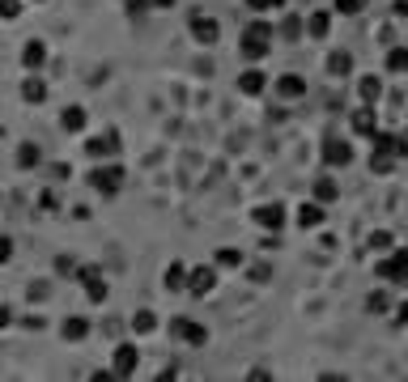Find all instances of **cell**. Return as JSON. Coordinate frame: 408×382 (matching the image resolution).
Here are the masks:
<instances>
[{
  "label": "cell",
  "instance_id": "5b68a950",
  "mask_svg": "<svg viewBox=\"0 0 408 382\" xmlns=\"http://www.w3.org/2000/svg\"><path fill=\"white\" fill-rule=\"evenodd\" d=\"M323 161H328V166H349V161H353V149H349V140H340V136H328V140H323Z\"/></svg>",
  "mask_w": 408,
  "mask_h": 382
},
{
  "label": "cell",
  "instance_id": "f1b7e54d",
  "mask_svg": "<svg viewBox=\"0 0 408 382\" xmlns=\"http://www.w3.org/2000/svg\"><path fill=\"white\" fill-rule=\"evenodd\" d=\"M395 323H408V302H400V310H395Z\"/></svg>",
  "mask_w": 408,
  "mask_h": 382
},
{
  "label": "cell",
  "instance_id": "3957f363",
  "mask_svg": "<svg viewBox=\"0 0 408 382\" xmlns=\"http://www.w3.org/2000/svg\"><path fill=\"white\" fill-rule=\"evenodd\" d=\"M374 272H379L383 281H391V285H395V281H408V247H404V251H391V259H379Z\"/></svg>",
  "mask_w": 408,
  "mask_h": 382
},
{
  "label": "cell",
  "instance_id": "d4e9b609",
  "mask_svg": "<svg viewBox=\"0 0 408 382\" xmlns=\"http://www.w3.org/2000/svg\"><path fill=\"white\" fill-rule=\"evenodd\" d=\"M387 247H391V234H383V230L370 234V251H387Z\"/></svg>",
  "mask_w": 408,
  "mask_h": 382
},
{
  "label": "cell",
  "instance_id": "e0dca14e",
  "mask_svg": "<svg viewBox=\"0 0 408 382\" xmlns=\"http://www.w3.org/2000/svg\"><path fill=\"white\" fill-rule=\"evenodd\" d=\"M336 191H340V187L332 183V175H323V179H315V200H319V204H328V200H336Z\"/></svg>",
  "mask_w": 408,
  "mask_h": 382
},
{
  "label": "cell",
  "instance_id": "7402d4cb",
  "mask_svg": "<svg viewBox=\"0 0 408 382\" xmlns=\"http://www.w3.org/2000/svg\"><path fill=\"white\" fill-rule=\"evenodd\" d=\"M251 13H272V9H285V0H247Z\"/></svg>",
  "mask_w": 408,
  "mask_h": 382
},
{
  "label": "cell",
  "instance_id": "5bb4252c",
  "mask_svg": "<svg viewBox=\"0 0 408 382\" xmlns=\"http://www.w3.org/2000/svg\"><path fill=\"white\" fill-rule=\"evenodd\" d=\"M328 73L332 77H349L353 73V56H349V51H332V56H328Z\"/></svg>",
  "mask_w": 408,
  "mask_h": 382
},
{
  "label": "cell",
  "instance_id": "8fae6325",
  "mask_svg": "<svg viewBox=\"0 0 408 382\" xmlns=\"http://www.w3.org/2000/svg\"><path fill=\"white\" fill-rule=\"evenodd\" d=\"M277 94L281 98H302L306 94V81L298 73H285V77H277Z\"/></svg>",
  "mask_w": 408,
  "mask_h": 382
},
{
  "label": "cell",
  "instance_id": "277c9868",
  "mask_svg": "<svg viewBox=\"0 0 408 382\" xmlns=\"http://www.w3.org/2000/svg\"><path fill=\"white\" fill-rule=\"evenodd\" d=\"M217 289V267H196L191 277H187V293L191 297H204V293H213Z\"/></svg>",
  "mask_w": 408,
  "mask_h": 382
},
{
  "label": "cell",
  "instance_id": "52a82bcc",
  "mask_svg": "<svg viewBox=\"0 0 408 382\" xmlns=\"http://www.w3.org/2000/svg\"><path fill=\"white\" fill-rule=\"evenodd\" d=\"M353 132H357V136H374V132H379V115H374L370 102H362V106L353 111Z\"/></svg>",
  "mask_w": 408,
  "mask_h": 382
},
{
  "label": "cell",
  "instance_id": "7a4b0ae2",
  "mask_svg": "<svg viewBox=\"0 0 408 382\" xmlns=\"http://www.w3.org/2000/svg\"><path fill=\"white\" fill-rule=\"evenodd\" d=\"M285 216H289V212H285V204H277V200H272V204H255V208H251V221L260 226V230H272V234L285 226Z\"/></svg>",
  "mask_w": 408,
  "mask_h": 382
},
{
  "label": "cell",
  "instance_id": "603a6c76",
  "mask_svg": "<svg viewBox=\"0 0 408 382\" xmlns=\"http://www.w3.org/2000/svg\"><path fill=\"white\" fill-rule=\"evenodd\" d=\"M132 327H136V332H153L158 323H153V314H149V310H140V314L132 318Z\"/></svg>",
  "mask_w": 408,
  "mask_h": 382
},
{
  "label": "cell",
  "instance_id": "83f0119b",
  "mask_svg": "<svg viewBox=\"0 0 408 382\" xmlns=\"http://www.w3.org/2000/svg\"><path fill=\"white\" fill-rule=\"evenodd\" d=\"M395 140H400V157H408V128H404V132H400Z\"/></svg>",
  "mask_w": 408,
  "mask_h": 382
},
{
  "label": "cell",
  "instance_id": "44dd1931",
  "mask_svg": "<svg viewBox=\"0 0 408 382\" xmlns=\"http://www.w3.org/2000/svg\"><path fill=\"white\" fill-rule=\"evenodd\" d=\"M166 289H187V272H183V263H175V267L166 272Z\"/></svg>",
  "mask_w": 408,
  "mask_h": 382
},
{
  "label": "cell",
  "instance_id": "30bf717a",
  "mask_svg": "<svg viewBox=\"0 0 408 382\" xmlns=\"http://www.w3.org/2000/svg\"><path fill=\"white\" fill-rule=\"evenodd\" d=\"M328 30H332V13L328 9H315L311 17H306V34L311 38H328Z\"/></svg>",
  "mask_w": 408,
  "mask_h": 382
},
{
  "label": "cell",
  "instance_id": "6da1fadb",
  "mask_svg": "<svg viewBox=\"0 0 408 382\" xmlns=\"http://www.w3.org/2000/svg\"><path fill=\"white\" fill-rule=\"evenodd\" d=\"M238 51L255 64V60H264L268 51H272V26L268 22H251L247 30H242V43H238Z\"/></svg>",
  "mask_w": 408,
  "mask_h": 382
},
{
  "label": "cell",
  "instance_id": "9c48e42d",
  "mask_svg": "<svg viewBox=\"0 0 408 382\" xmlns=\"http://www.w3.org/2000/svg\"><path fill=\"white\" fill-rule=\"evenodd\" d=\"M264 85H268V77H264L260 68H247V73L238 77V89H242L247 98H260V94H264Z\"/></svg>",
  "mask_w": 408,
  "mask_h": 382
},
{
  "label": "cell",
  "instance_id": "ba28073f",
  "mask_svg": "<svg viewBox=\"0 0 408 382\" xmlns=\"http://www.w3.org/2000/svg\"><path fill=\"white\" fill-rule=\"evenodd\" d=\"M170 332H175V336H183L187 344H204V340H209V327L187 323V318H175V323H170Z\"/></svg>",
  "mask_w": 408,
  "mask_h": 382
},
{
  "label": "cell",
  "instance_id": "4fadbf2b",
  "mask_svg": "<svg viewBox=\"0 0 408 382\" xmlns=\"http://www.w3.org/2000/svg\"><path fill=\"white\" fill-rule=\"evenodd\" d=\"M191 34H196L200 43L213 47V43H217V22H213V17H196V22H191Z\"/></svg>",
  "mask_w": 408,
  "mask_h": 382
},
{
  "label": "cell",
  "instance_id": "484cf974",
  "mask_svg": "<svg viewBox=\"0 0 408 382\" xmlns=\"http://www.w3.org/2000/svg\"><path fill=\"white\" fill-rule=\"evenodd\" d=\"M64 336H73V340H81V336H85V323H81V318H73V323H64Z\"/></svg>",
  "mask_w": 408,
  "mask_h": 382
},
{
  "label": "cell",
  "instance_id": "cb8c5ba5",
  "mask_svg": "<svg viewBox=\"0 0 408 382\" xmlns=\"http://www.w3.org/2000/svg\"><path fill=\"white\" fill-rule=\"evenodd\" d=\"M336 13H344V17L362 13V0H336Z\"/></svg>",
  "mask_w": 408,
  "mask_h": 382
},
{
  "label": "cell",
  "instance_id": "f546056e",
  "mask_svg": "<svg viewBox=\"0 0 408 382\" xmlns=\"http://www.w3.org/2000/svg\"><path fill=\"white\" fill-rule=\"evenodd\" d=\"M0 259H9V238H0Z\"/></svg>",
  "mask_w": 408,
  "mask_h": 382
},
{
  "label": "cell",
  "instance_id": "8992f818",
  "mask_svg": "<svg viewBox=\"0 0 408 382\" xmlns=\"http://www.w3.org/2000/svg\"><path fill=\"white\" fill-rule=\"evenodd\" d=\"M293 221H298V230H319V226H323V204H319V200H311V204H298Z\"/></svg>",
  "mask_w": 408,
  "mask_h": 382
},
{
  "label": "cell",
  "instance_id": "2e32d148",
  "mask_svg": "<svg viewBox=\"0 0 408 382\" xmlns=\"http://www.w3.org/2000/svg\"><path fill=\"white\" fill-rule=\"evenodd\" d=\"M370 170L374 175H391L395 170V153H370Z\"/></svg>",
  "mask_w": 408,
  "mask_h": 382
},
{
  "label": "cell",
  "instance_id": "7c38bea8",
  "mask_svg": "<svg viewBox=\"0 0 408 382\" xmlns=\"http://www.w3.org/2000/svg\"><path fill=\"white\" fill-rule=\"evenodd\" d=\"M357 94H362V102L374 106V102L383 98V81H379V77H357Z\"/></svg>",
  "mask_w": 408,
  "mask_h": 382
},
{
  "label": "cell",
  "instance_id": "9a60e30c",
  "mask_svg": "<svg viewBox=\"0 0 408 382\" xmlns=\"http://www.w3.org/2000/svg\"><path fill=\"white\" fill-rule=\"evenodd\" d=\"M115 369H119V374H132V369H136V348H132V344L115 348Z\"/></svg>",
  "mask_w": 408,
  "mask_h": 382
},
{
  "label": "cell",
  "instance_id": "4316f807",
  "mask_svg": "<svg viewBox=\"0 0 408 382\" xmlns=\"http://www.w3.org/2000/svg\"><path fill=\"white\" fill-rule=\"evenodd\" d=\"M64 128H81V111H68L64 115Z\"/></svg>",
  "mask_w": 408,
  "mask_h": 382
},
{
  "label": "cell",
  "instance_id": "ac0fdd59",
  "mask_svg": "<svg viewBox=\"0 0 408 382\" xmlns=\"http://www.w3.org/2000/svg\"><path fill=\"white\" fill-rule=\"evenodd\" d=\"M387 68L391 73H408V47H391L387 51Z\"/></svg>",
  "mask_w": 408,
  "mask_h": 382
},
{
  "label": "cell",
  "instance_id": "ffe728a7",
  "mask_svg": "<svg viewBox=\"0 0 408 382\" xmlns=\"http://www.w3.org/2000/svg\"><path fill=\"white\" fill-rule=\"evenodd\" d=\"M366 310H370V314H387V310H391L387 293H383V289H379V293H370V297H366Z\"/></svg>",
  "mask_w": 408,
  "mask_h": 382
},
{
  "label": "cell",
  "instance_id": "d6986e66",
  "mask_svg": "<svg viewBox=\"0 0 408 382\" xmlns=\"http://www.w3.org/2000/svg\"><path fill=\"white\" fill-rule=\"evenodd\" d=\"M217 267H242V251L221 247V251H217Z\"/></svg>",
  "mask_w": 408,
  "mask_h": 382
}]
</instances>
